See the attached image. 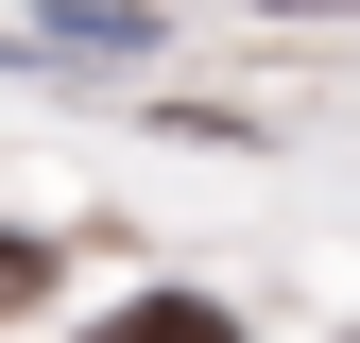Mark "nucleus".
I'll return each instance as SVG.
<instances>
[{
	"instance_id": "1",
	"label": "nucleus",
	"mask_w": 360,
	"mask_h": 343,
	"mask_svg": "<svg viewBox=\"0 0 360 343\" xmlns=\"http://www.w3.org/2000/svg\"><path fill=\"white\" fill-rule=\"evenodd\" d=\"M103 343H240V326H223V309H206V292H138V309H120Z\"/></svg>"
},
{
	"instance_id": "2",
	"label": "nucleus",
	"mask_w": 360,
	"mask_h": 343,
	"mask_svg": "<svg viewBox=\"0 0 360 343\" xmlns=\"http://www.w3.org/2000/svg\"><path fill=\"white\" fill-rule=\"evenodd\" d=\"M52 52H155L138 0H52Z\"/></svg>"
},
{
	"instance_id": "3",
	"label": "nucleus",
	"mask_w": 360,
	"mask_h": 343,
	"mask_svg": "<svg viewBox=\"0 0 360 343\" xmlns=\"http://www.w3.org/2000/svg\"><path fill=\"white\" fill-rule=\"evenodd\" d=\"M34 275H52V240H0V309H18V292H34Z\"/></svg>"
}]
</instances>
